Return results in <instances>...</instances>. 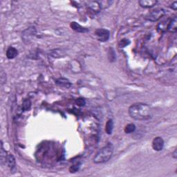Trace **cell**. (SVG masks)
Here are the masks:
<instances>
[{"label": "cell", "instance_id": "6da1fadb", "mask_svg": "<svg viewBox=\"0 0 177 177\" xmlns=\"http://www.w3.org/2000/svg\"><path fill=\"white\" fill-rule=\"evenodd\" d=\"M129 114L134 120H148L152 118L153 109L149 104L139 102L129 106Z\"/></svg>", "mask_w": 177, "mask_h": 177}, {"label": "cell", "instance_id": "7a4b0ae2", "mask_svg": "<svg viewBox=\"0 0 177 177\" xmlns=\"http://www.w3.org/2000/svg\"><path fill=\"white\" fill-rule=\"evenodd\" d=\"M113 153L114 146L112 143H108L96 153L95 157L93 158V163L95 164L106 163L112 158Z\"/></svg>", "mask_w": 177, "mask_h": 177}, {"label": "cell", "instance_id": "3957f363", "mask_svg": "<svg viewBox=\"0 0 177 177\" xmlns=\"http://www.w3.org/2000/svg\"><path fill=\"white\" fill-rule=\"evenodd\" d=\"M165 10L162 8H155L152 10H151L150 12H149L148 14L146 15L145 17V19L146 20L150 21V22H156V21L159 20L160 19L165 15Z\"/></svg>", "mask_w": 177, "mask_h": 177}, {"label": "cell", "instance_id": "277c9868", "mask_svg": "<svg viewBox=\"0 0 177 177\" xmlns=\"http://www.w3.org/2000/svg\"><path fill=\"white\" fill-rule=\"evenodd\" d=\"M95 36L98 41L104 42L109 39L110 32L105 29H98L95 32Z\"/></svg>", "mask_w": 177, "mask_h": 177}, {"label": "cell", "instance_id": "5b68a950", "mask_svg": "<svg viewBox=\"0 0 177 177\" xmlns=\"http://www.w3.org/2000/svg\"><path fill=\"white\" fill-rule=\"evenodd\" d=\"M164 147V140L163 138L160 136H157L153 138L152 141V148L153 150L156 152H160L163 149Z\"/></svg>", "mask_w": 177, "mask_h": 177}, {"label": "cell", "instance_id": "8992f818", "mask_svg": "<svg viewBox=\"0 0 177 177\" xmlns=\"http://www.w3.org/2000/svg\"><path fill=\"white\" fill-rule=\"evenodd\" d=\"M87 6L89 9L95 13H98L102 10L99 1H89L87 2Z\"/></svg>", "mask_w": 177, "mask_h": 177}, {"label": "cell", "instance_id": "52a82bcc", "mask_svg": "<svg viewBox=\"0 0 177 177\" xmlns=\"http://www.w3.org/2000/svg\"><path fill=\"white\" fill-rule=\"evenodd\" d=\"M177 30V18L176 16H174L171 19H169L167 31L172 32V33H176Z\"/></svg>", "mask_w": 177, "mask_h": 177}, {"label": "cell", "instance_id": "ba28073f", "mask_svg": "<svg viewBox=\"0 0 177 177\" xmlns=\"http://www.w3.org/2000/svg\"><path fill=\"white\" fill-rule=\"evenodd\" d=\"M157 3L158 1H156V0H140L138 1V4L141 7L145 8H152Z\"/></svg>", "mask_w": 177, "mask_h": 177}, {"label": "cell", "instance_id": "9c48e42d", "mask_svg": "<svg viewBox=\"0 0 177 177\" xmlns=\"http://www.w3.org/2000/svg\"><path fill=\"white\" fill-rule=\"evenodd\" d=\"M71 29L74 30V31L78 32V33H87V32H89V30L88 29H87V28L85 27H83L81 26L80 24H79L78 23H77L76 22H73L71 23Z\"/></svg>", "mask_w": 177, "mask_h": 177}, {"label": "cell", "instance_id": "30bf717a", "mask_svg": "<svg viewBox=\"0 0 177 177\" xmlns=\"http://www.w3.org/2000/svg\"><path fill=\"white\" fill-rule=\"evenodd\" d=\"M6 55L8 59H12L15 58L18 55V51L15 48L12 47V46H9L6 50Z\"/></svg>", "mask_w": 177, "mask_h": 177}, {"label": "cell", "instance_id": "8fae6325", "mask_svg": "<svg viewBox=\"0 0 177 177\" xmlns=\"http://www.w3.org/2000/svg\"><path fill=\"white\" fill-rule=\"evenodd\" d=\"M55 82H56L57 84L59 85V86L65 87V88H69V87H71V83L69 82L67 79L65 78H60L57 79L55 80Z\"/></svg>", "mask_w": 177, "mask_h": 177}, {"label": "cell", "instance_id": "7c38bea8", "mask_svg": "<svg viewBox=\"0 0 177 177\" xmlns=\"http://www.w3.org/2000/svg\"><path fill=\"white\" fill-rule=\"evenodd\" d=\"M6 163L10 170L14 169L16 165V161L14 156L12 154H8L7 156V158H6Z\"/></svg>", "mask_w": 177, "mask_h": 177}, {"label": "cell", "instance_id": "4fadbf2b", "mask_svg": "<svg viewBox=\"0 0 177 177\" xmlns=\"http://www.w3.org/2000/svg\"><path fill=\"white\" fill-rule=\"evenodd\" d=\"M7 152L4 150L3 146V142L1 141V150H0V162H1V165L6 163V158H7Z\"/></svg>", "mask_w": 177, "mask_h": 177}, {"label": "cell", "instance_id": "5bb4252c", "mask_svg": "<svg viewBox=\"0 0 177 177\" xmlns=\"http://www.w3.org/2000/svg\"><path fill=\"white\" fill-rule=\"evenodd\" d=\"M113 129H114V121L112 119L107 120V122L106 123L105 125V131L106 133L110 135L112 134Z\"/></svg>", "mask_w": 177, "mask_h": 177}, {"label": "cell", "instance_id": "9a60e30c", "mask_svg": "<svg viewBox=\"0 0 177 177\" xmlns=\"http://www.w3.org/2000/svg\"><path fill=\"white\" fill-rule=\"evenodd\" d=\"M31 107V102L29 99H26L22 102V110L24 112H27Z\"/></svg>", "mask_w": 177, "mask_h": 177}, {"label": "cell", "instance_id": "2e32d148", "mask_svg": "<svg viewBox=\"0 0 177 177\" xmlns=\"http://www.w3.org/2000/svg\"><path fill=\"white\" fill-rule=\"evenodd\" d=\"M136 130V125L133 123H129L125 127V132L126 134H131L135 131Z\"/></svg>", "mask_w": 177, "mask_h": 177}, {"label": "cell", "instance_id": "e0dca14e", "mask_svg": "<svg viewBox=\"0 0 177 177\" xmlns=\"http://www.w3.org/2000/svg\"><path fill=\"white\" fill-rule=\"evenodd\" d=\"M108 57L110 62H114L116 59V54L112 48H110L108 51Z\"/></svg>", "mask_w": 177, "mask_h": 177}, {"label": "cell", "instance_id": "ac0fdd59", "mask_svg": "<svg viewBox=\"0 0 177 177\" xmlns=\"http://www.w3.org/2000/svg\"><path fill=\"white\" fill-rule=\"evenodd\" d=\"M130 40L126 39V38H124V39H122L119 42V46L121 48H124L125 46H127L130 44Z\"/></svg>", "mask_w": 177, "mask_h": 177}, {"label": "cell", "instance_id": "d6986e66", "mask_svg": "<svg viewBox=\"0 0 177 177\" xmlns=\"http://www.w3.org/2000/svg\"><path fill=\"white\" fill-rule=\"evenodd\" d=\"M100 4H101L102 9H104V8H108L109 6H111V4H112V1H99Z\"/></svg>", "mask_w": 177, "mask_h": 177}, {"label": "cell", "instance_id": "ffe728a7", "mask_svg": "<svg viewBox=\"0 0 177 177\" xmlns=\"http://www.w3.org/2000/svg\"><path fill=\"white\" fill-rule=\"evenodd\" d=\"M79 168H80V164H76V165L71 166V168H70L69 171L70 172H71V173H73V172H78Z\"/></svg>", "mask_w": 177, "mask_h": 177}, {"label": "cell", "instance_id": "44dd1931", "mask_svg": "<svg viewBox=\"0 0 177 177\" xmlns=\"http://www.w3.org/2000/svg\"><path fill=\"white\" fill-rule=\"evenodd\" d=\"M76 104H78V105L80 106H84L85 103H86V102H85L84 100L82 99V98H78L76 101Z\"/></svg>", "mask_w": 177, "mask_h": 177}, {"label": "cell", "instance_id": "7402d4cb", "mask_svg": "<svg viewBox=\"0 0 177 177\" xmlns=\"http://www.w3.org/2000/svg\"><path fill=\"white\" fill-rule=\"evenodd\" d=\"M6 73H4V71H1V82L2 85L6 82Z\"/></svg>", "mask_w": 177, "mask_h": 177}, {"label": "cell", "instance_id": "603a6c76", "mask_svg": "<svg viewBox=\"0 0 177 177\" xmlns=\"http://www.w3.org/2000/svg\"><path fill=\"white\" fill-rule=\"evenodd\" d=\"M170 7L172 8V9H173L174 10H176L177 9V1H174L173 3L172 4V5Z\"/></svg>", "mask_w": 177, "mask_h": 177}, {"label": "cell", "instance_id": "cb8c5ba5", "mask_svg": "<svg viewBox=\"0 0 177 177\" xmlns=\"http://www.w3.org/2000/svg\"><path fill=\"white\" fill-rule=\"evenodd\" d=\"M173 157L174 158V159H176V158H177V156H176V150H174V152L173 153Z\"/></svg>", "mask_w": 177, "mask_h": 177}]
</instances>
